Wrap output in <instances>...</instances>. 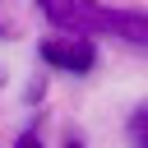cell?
Returning a JSON list of instances; mask_svg holds the SVG:
<instances>
[{
  "instance_id": "5b68a950",
  "label": "cell",
  "mask_w": 148,
  "mask_h": 148,
  "mask_svg": "<svg viewBox=\"0 0 148 148\" xmlns=\"http://www.w3.org/2000/svg\"><path fill=\"white\" fill-rule=\"evenodd\" d=\"M65 148H83V143H79V139H69V143H65Z\"/></svg>"
},
{
  "instance_id": "277c9868",
  "label": "cell",
  "mask_w": 148,
  "mask_h": 148,
  "mask_svg": "<svg viewBox=\"0 0 148 148\" xmlns=\"http://www.w3.org/2000/svg\"><path fill=\"white\" fill-rule=\"evenodd\" d=\"M14 148H42V139H37V134H18V143H14Z\"/></svg>"
},
{
  "instance_id": "3957f363",
  "label": "cell",
  "mask_w": 148,
  "mask_h": 148,
  "mask_svg": "<svg viewBox=\"0 0 148 148\" xmlns=\"http://www.w3.org/2000/svg\"><path fill=\"white\" fill-rule=\"evenodd\" d=\"M130 148H148V106L130 116Z\"/></svg>"
},
{
  "instance_id": "7a4b0ae2",
  "label": "cell",
  "mask_w": 148,
  "mask_h": 148,
  "mask_svg": "<svg viewBox=\"0 0 148 148\" xmlns=\"http://www.w3.org/2000/svg\"><path fill=\"white\" fill-rule=\"evenodd\" d=\"M42 60L65 69V74H88L97 65V46L83 37V32H65V37H46L42 42Z\"/></svg>"
},
{
  "instance_id": "6da1fadb",
  "label": "cell",
  "mask_w": 148,
  "mask_h": 148,
  "mask_svg": "<svg viewBox=\"0 0 148 148\" xmlns=\"http://www.w3.org/2000/svg\"><path fill=\"white\" fill-rule=\"evenodd\" d=\"M42 14L60 28V32H111L130 46H143L148 51V14H134V9H102L97 0H37Z\"/></svg>"
},
{
  "instance_id": "8992f818",
  "label": "cell",
  "mask_w": 148,
  "mask_h": 148,
  "mask_svg": "<svg viewBox=\"0 0 148 148\" xmlns=\"http://www.w3.org/2000/svg\"><path fill=\"white\" fill-rule=\"evenodd\" d=\"M0 88H5V69H0Z\"/></svg>"
}]
</instances>
